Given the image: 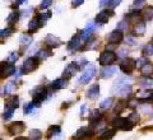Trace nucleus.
Wrapping results in <instances>:
<instances>
[{"label": "nucleus", "mask_w": 153, "mask_h": 140, "mask_svg": "<svg viewBox=\"0 0 153 140\" xmlns=\"http://www.w3.org/2000/svg\"><path fill=\"white\" fill-rule=\"evenodd\" d=\"M112 125L115 129L117 130H123V131H129L134 127V124L130 121L129 119L125 117H116L112 120Z\"/></svg>", "instance_id": "obj_1"}, {"label": "nucleus", "mask_w": 153, "mask_h": 140, "mask_svg": "<svg viewBox=\"0 0 153 140\" xmlns=\"http://www.w3.org/2000/svg\"><path fill=\"white\" fill-rule=\"evenodd\" d=\"M116 60H117V54H115L114 51H110V50L103 51L102 54L100 55V57H98V62L101 65H103V66L111 65Z\"/></svg>", "instance_id": "obj_2"}, {"label": "nucleus", "mask_w": 153, "mask_h": 140, "mask_svg": "<svg viewBox=\"0 0 153 140\" xmlns=\"http://www.w3.org/2000/svg\"><path fill=\"white\" fill-rule=\"evenodd\" d=\"M47 96V89L45 85H40L36 89L32 90V97H33V103L35 104H40L41 102H44L46 99Z\"/></svg>", "instance_id": "obj_3"}, {"label": "nucleus", "mask_w": 153, "mask_h": 140, "mask_svg": "<svg viewBox=\"0 0 153 140\" xmlns=\"http://www.w3.org/2000/svg\"><path fill=\"white\" fill-rule=\"evenodd\" d=\"M38 60L37 57L35 56V57H28V59L25 61V64H23V66H22V73L23 74H30V73H32L33 70H36V67H37V65H38Z\"/></svg>", "instance_id": "obj_4"}, {"label": "nucleus", "mask_w": 153, "mask_h": 140, "mask_svg": "<svg viewBox=\"0 0 153 140\" xmlns=\"http://www.w3.org/2000/svg\"><path fill=\"white\" fill-rule=\"evenodd\" d=\"M96 74V67L94 65H88L87 67H85V70H84V73L82 74V76L79 78V84H87L91 81V79Z\"/></svg>", "instance_id": "obj_5"}, {"label": "nucleus", "mask_w": 153, "mask_h": 140, "mask_svg": "<svg viewBox=\"0 0 153 140\" xmlns=\"http://www.w3.org/2000/svg\"><path fill=\"white\" fill-rule=\"evenodd\" d=\"M124 40V32L121 30H115L107 36V43L110 45H119Z\"/></svg>", "instance_id": "obj_6"}, {"label": "nucleus", "mask_w": 153, "mask_h": 140, "mask_svg": "<svg viewBox=\"0 0 153 140\" xmlns=\"http://www.w3.org/2000/svg\"><path fill=\"white\" fill-rule=\"evenodd\" d=\"M137 67V61L131 59H124L120 62V70L124 74H131V71Z\"/></svg>", "instance_id": "obj_7"}, {"label": "nucleus", "mask_w": 153, "mask_h": 140, "mask_svg": "<svg viewBox=\"0 0 153 140\" xmlns=\"http://www.w3.org/2000/svg\"><path fill=\"white\" fill-rule=\"evenodd\" d=\"M25 129H26L25 122L17 121V122H13L8 126V133L10 135H18V134H22L25 131Z\"/></svg>", "instance_id": "obj_8"}, {"label": "nucleus", "mask_w": 153, "mask_h": 140, "mask_svg": "<svg viewBox=\"0 0 153 140\" xmlns=\"http://www.w3.org/2000/svg\"><path fill=\"white\" fill-rule=\"evenodd\" d=\"M79 69H80V65L79 64H76V62H71V64H69L68 66L65 67V70H64V78H66V79L71 78V76H73Z\"/></svg>", "instance_id": "obj_9"}, {"label": "nucleus", "mask_w": 153, "mask_h": 140, "mask_svg": "<svg viewBox=\"0 0 153 140\" xmlns=\"http://www.w3.org/2000/svg\"><path fill=\"white\" fill-rule=\"evenodd\" d=\"M94 28H96V23H93V22L88 23L87 27H85L84 30H83V32L80 33V37H82V41L83 42L89 40L91 36H92V33H93V31H94Z\"/></svg>", "instance_id": "obj_10"}, {"label": "nucleus", "mask_w": 153, "mask_h": 140, "mask_svg": "<svg viewBox=\"0 0 153 140\" xmlns=\"http://www.w3.org/2000/svg\"><path fill=\"white\" fill-rule=\"evenodd\" d=\"M45 45L49 47V49L52 50V49H55V47H59L61 45V42H60V40L56 36H54V35H47L46 38H45Z\"/></svg>", "instance_id": "obj_11"}, {"label": "nucleus", "mask_w": 153, "mask_h": 140, "mask_svg": "<svg viewBox=\"0 0 153 140\" xmlns=\"http://www.w3.org/2000/svg\"><path fill=\"white\" fill-rule=\"evenodd\" d=\"M13 73H16V66L10 62H1V76L7 78V76L12 75Z\"/></svg>", "instance_id": "obj_12"}, {"label": "nucleus", "mask_w": 153, "mask_h": 140, "mask_svg": "<svg viewBox=\"0 0 153 140\" xmlns=\"http://www.w3.org/2000/svg\"><path fill=\"white\" fill-rule=\"evenodd\" d=\"M82 43H83V41H82V37H80V35H75L69 41V43H68V50H70V51L78 50V49H80Z\"/></svg>", "instance_id": "obj_13"}, {"label": "nucleus", "mask_w": 153, "mask_h": 140, "mask_svg": "<svg viewBox=\"0 0 153 140\" xmlns=\"http://www.w3.org/2000/svg\"><path fill=\"white\" fill-rule=\"evenodd\" d=\"M112 10H102L100 12L97 16H96V23H98V24H105V23H107L108 21V17L112 16Z\"/></svg>", "instance_id": "obj_14"}, {"label": "nucleus", "mask_w": 153, "mask_h": 140, "mask_svg": "<svg viewBox=\"0 0 153 140\" xmlns=\"http://www.w3.org/2000/svg\"><path fill=\"white\" fill-rule=\"evenodd\" d=\"M89 135H91V129L89 127H80L78 131L71 136V140H82L84 138L89 136Z\"/></svg>", "instance_id": "obj_15"}, {"label": "nucleus", "mask_w": 153, "mask_h": 140, "mask_svg": "<svg viewBox=\"0 0 153 140\" xmlns=\"http://www.w3.org/2000/svg\"><path fill=\"white\" fill-rule=\"evenodd\" d=\"M144 32H146V22H143V21L137 22L133 28V35L134 36H143Z\"/></svg>", "instance_id": "obj_16"}, {"label": "nucleus", "mask_w": 153, "mask_h": 140, "mask_svg": "<svg viewBox=\"0 0 153 140\" xmlns=\"http://www.w3.org/2000/svg\"><path fill=\"white\" fill-rule=\"evenodd\" d=\"M115 71H116V67L115 66H110V65H106L101 70V78L102 79H108L111 78V76L115 74Z\"/></svg>", "instance_id": "obj_17"}, {"label": "nucleus", "mask_w": 153, "mask_h": 140, "mask_svg": "<svg viewBox=\"0 0 153 140\" xmlns=\"http://www.w3.org/2000/svg\"><path fill=\"white\" fill-rule=\"evenodd\" d=\"M115 136V129H107L100 133L97 140H111Z\"/></svg>", "instance_id": "obj_18"}, {"label": "nucleus", "mask_w": 153, "mask_h": 140, "mask_svg": "<svg viewBox=\"0 0 153 140\" xmlns=\"http://www.w3.org/2000/svg\"><path fill=\"white\" fill-rule=\"evenodd\" d=\"M152 97H153V90H151V89L142 90V92H138L137 93V98L142 101V102H147L148 99H152Z\"/></svg>", "instance_id": "obj_19"}, {"label": "nucleus", "mask_w": 153, "mask_h": 140, "mask_svg": "<svg viewBox=\"0 0 153 140\" xmlns=\"http://www.w3.org/2000/svg\"><path fill=\"white\" fill-rule=\"evenodd\" d=\"M31 42H32V36H31V33H28V35H22L21 38H19V45H21V49L22 50H25L27 49L28 46L31 45Z\"/></svg>", "instance_id": "obj_20"}, {"label": "nucleus", "mask_w": 153, "mask_h": 140, "mask_svg": "<svg viewBox=\"0 0 153 140\" xmlns=\"http://www.w3.org/2000/svg\"><path fill=\"white\" fill-rule=\"evenodd\" d=\"M51 87L54 89H64L68 87V79H64V78H60V79H56L51 83Z\"/></svg>", "instance_id": "obj_21"}, {"label": "nucleus", "mask_w": 153, "mask_h": 140, "mask_svg": "<svg viewBox=\"0 0 153 140\" xmlns=\"http://www.w3.org/2000/svg\"><path fill=\"white\" fill-rule=\"evenodd\" d=\"M100 96V87L96 84V85H92L91 88L87 90V98L89 99H96Z\"/></svg>", "instance_id": "obj_22"}, {"label": "nucleus", "mask_w": 153, "mask_h": 140, "mask_svg": "<svg viewBox=\"0 0 153 140\" xmlns=\"http://www.w3.org/2000/svg\"><path fill=\"white\" fill-rule=\"evenodd\" d=\"M40 27H42L41 23H40V21H38L37 18L32 19V21L28 23V33H35Z\"/></svg>", "instance_id": "obj_23"}, {"label": "nucleus", "mask_w": 153, "mask_h": 140, "mask_svg": "<svg viewBox=\"0 0 153 140\" xmlns=\"http://www.w3.org/2000/svg\"><path fill=\"white\" fill-rule=\"evenodd\" d=\"M140 71H142V75L144 76V78H148V76H151L153 74V65L149 64V62H147L146 65H143L140 67Z\"/></svg>", "instance_id": "obj_24"}, {"label": "nucleus", "mask_w": 153, "mask_h": 140, "mask_svg": "<svg viewBox=\"0 0 153 140\" xmlns=\"http://www.w3.org/2000/svg\"><path fill=\"white\" fill-rule=\"evenodd\" d=\"M101 117H102V113L100 112L98 110H94V111H92V113L89 115V122L92 125H96L98 120H101Z\"/></svg>", "instance_id": "obj_25"}, {"label": "nucleus", "mask_w": 153, "mask_h": 140, "mask_svg": "<svg viewBox=\"0 0 153 140\" xmlns=\"http://www.w3.org/2000/svg\"><path fill=\"white\" fill-rule=\"evenodd\" d=\"M52 55V52H51V49H49V50H40L36 54V57L40 61H44V60H46L49 56H51Z\"/></svg>", "instance_id": "obj_26"}, {"label": "nucleus", "mask_w": 153, "mask_h": 140, "mask_svg": "<svg viewBox=\"0 0 153 140\" xmlns=\"http://www.w3.org/2000/svg\"><path fill=\"white\" fill-rule=\"evenodd\" d=\"M18 106H19V99L17 96H12V97L7 101V107H9V108L16 110V108H18Z\"/></svg>", "instance_id": "obj_27"}, {"label": "nucleus", "mask_w": 153, "mask_h": 140, "mask_svg": "<svg viewBox=\"0 0 153 140\" xmlns=\"http://www.w3.org/2000/svg\"><path fill=\"white\" fill-rule=\"evenodd\" d=\"M142 16H143V19L147 22H149L153 19V7H148L146 8L142 12Z\"/></svg>", "instance_id": "obj_28"}, {"label": "nucleus", "mask_w": 153, "mask_h": 140, "mask_svg": "<svg viewBox=\"0 0 153 140\" xmlns=\"http://www.w3.org/2000/svg\"><path fill=\"white\" fill-rule=\"evenodd\" d=\"M18 19H19V13L18 12H12L7 18V22H8L9 26H13L18 22Z\"/></svg>", "instance_id": "obj_29"}, {"label": "nucleus", "mask_w": 153, "mask_h": 140, "mask_svg": "<svg viewBox=\"0 0 153 140\" xmlns=\"http://www.w3.org/2000/svg\"><path fill=\"white\" fill-rule=\"evenodd\" d=\"M60 133V126L59 125H52V126L49 127V130H47V138H52L54 135L56 134H59Z\"/></svg>", "instance_id": "obj_30"}, {"label": "nucleus", "mask_w": 153, "mask_h": 140, "mask_svg": "<svg viewBox=\"0 0 153 140\" xmlns=\"http://www.w3.org/2000/svg\"><path fill=\"white\" fill-rule=\"evenodd\" d=\"M42 139V133L40 130L33 129L30 131V140H41Z\"/></svg>", "instance_id": "obj_31"}, {"label": "nucleus", "mask_w": 153, "mask_h": 140, "mask_svg": "<svg viewBox=\"0 0 153 140\" xmlns=\"http://www.w3.org/2000/svg\"><path fill=\"white\" fill-rule=\"evenodd\" d=\"M51 17V13L49 12V13H44V14H37V19L40 21V23H41V26H45L46 24V22H47V19H49Z\"/></svg>", "instance_id": "obj_32"}, {"label": "nucleus", "mask_w": 153, "mask_h": 140, "mask_svg": "<svg viewBox=\"0 0 153 140\" xmlns=\"http://www.w3.org/2000/svg\"><path fill=\"white\" fill-rule=\"evenodd\" d=\"M126 106H128V103L126 102H124V101H120V102H119L116 106H115V108H114V112L115 113H120L121 112V111L124 110V108H125L126 107Z\"/></svg>", "instance_id": "obj_33"}, {"label": "nucleus", "mask_w": 153, "mask_h": 140, "mask_svg": "<svg viewBox=\"0 0 153 140\" xmlns=\"http://www.w3.org/2000/svg\"><path fill=\"white\" fill-rule=\"evenodd\" d=\"M143 54L146 56H152L153 55V42L148 43V45L144 46V49H143Z\"/></svg>", "instance_id": "obj_34"}, {"label": "nucleus", "mask_w": 153, "mask_h": 140, "mask_svg": "<svg viewBox=\"0 0 153 140\" xmlns=\"http://www.w3.org/2000/svg\"><path fill=\"white\" fill-rule=\"evenodd\" d=\"M112 102H114V99H112V98L103 99L102 102H101V104H100V107H101L102 110H107V108H110V107L112 106Z\"/></svg>", "instance_id": "obj_35"}, {"label": "nucleus", "mask_w": 153, "mask_h": 140, "mask_svg": "<svg viewBox=\"0 0 153 140\" xmlns=\"http://www.w3.org/2000/svg\"><path fill=\"white\" fill-rule=\"evenodd\" d=\"M13 112H14V110H13V108L7 107V108H5V111H4V115H3L4 120H5V121H8V120H10V119H12V116H13Z\"/></svg>", "instance_id": "obj_36"}, {"label": "nucleus", "mask_w": 153, "mask_h": 140, "mask_svg": "<svg viewBox=\"0 0 153 140\" xmlns=\"http://www.w3.org/2000/svg\"><path fill=\"white\" fill-rule=\"evenodd\" d=\"M18 57H19L18 52L13 51V52H10V54H9V56H8V62H10V64H14V62L18 60Z\"/></svg>", "instance_id": "obj_37"}, {"label": "nucleus", "mask_w": 153, "mask_h": 140, "mask_svg": "<svg viewBox=\"0 0 153 140\" xmlns=\"http://www.w3.org/2000/svg\"><path fill=\"white\" fill-rule=\"evenodd\" d=\"M14 88H16V84H14V83H8L5 85V88H4V94H5V96L10 94L14 90Z\"/></svg>", "instance_id": "obj_38"}, {"label": "nucleus", "mask_w": 153, "mask_h": 140, "mask_svg": "<svg viewBox=\"0 0 153 140\" xmlns=\"http://www.w3.org/2000/svg\"><path fill=\"white\" fill-rule=\"evenodd\" d=\"M35 110H36V104L33 103V102H31V103H28L26 107H25V113H26V115H30V113H32Z\"/></svg>", "instance_id": "obj_39"}, {"label": "nucleus", "mask_w": 153, "mask_h": 140, "mask_svg": "<svg viewBox=\"0 0 153 140\" xmlns=\"http://www.w3.org/2000/svg\"><path fill=\"white\" fill-rule=\"evenodd\" d=\"M13 32V27L9 26L8 28H5V30H1V33H0V36H1V40H4V37H8L9 35H12Z\"/></svg>", "instance_id": "obj_40"}, {"label": "nucleus", "mask_w": 153, "mask_h": 140, "mask_svg": "<svg viewBox=\"0 0 153 140\" xmlns=\"http://www.w3.org/2000/svg\"><path fill=\"white\" fill-rule=\"evenodd\" d=\"M130 121L135 125V124H138V121H139V115H138L137 112H131L130 115H129V117H128Z\"/></svg>", "instance_id": "obj_41"}, {"label": "nucleus", "mask_w": 153, "mask_h": 140, "mask_svg": "<svg viewBox=\"0 0 153 140\" xmlns=\"http://www.w3.org/2000/svg\"><path fill=\"white\" fill-rule=\"evenodd\" d=\"M138 103H139V99H138V98L130 99V101H128V107L131 108V110H134L135 107H138Z\"/></svg>", "instance_id": "obj_42"}, {"label": "nucleus", "mask_w": 153, "mask_h": 140, "mask_svg": "<svg viewBox=\"0 0 153 140\" xmlns=\"http://www.w3.org/2000/svg\"><path fill=\"white\" fill-rule=\"evenodd\" d=\"M96 45H97V41H96L93 37H91L89 40L87 41V45H85V47H87V50H89V49H93Z\"/></svg>", "instance_id": "obj_43"}, {"label": "nucleus", "mask_w": 153, "mask_h": 140, "mask_svg": "<svg viewBox=\"0 0 153 140\" xmlns=\"http://www.w3.org/2000/svg\"><path fill=\"white\" fill-rule=\"evenodd\" d=\"M117 30H121L123 32H126L128 31V22L126 21H121L117 24Z\"/></svg>", "instance_id": "obj_44"}, {"label": "nucleus", "mask_w": 153, "mask_h": 140, "mask_svg": "<svg viewBox=\"0 0 153 140\" xmlns=\"http://www.w3.org/2000/svg\"><path fill=\"white\" fill-rule=\"evenodd\" d=\"M52 4V0H42V3L40 4V9H47Z\"/></svg>", "instance_id": "obj_45"}, {"label": "nucleus", "mask_w": 153, "mask_h": 140, "mask_svg": "<svg viewBox=\"0 0 153 140\" xmlns=\"http://www.w3.org/2000/svg\"><path fill=\"white\" fill-rule=\"evenodd\" d=\"M147 62H148V60L146 59V57H140V59L137 60V66H138V67H142L143 65H146Z\"/></svg>", "instance_id": "obj_46"}, {"label": "nucleus", "mask_w": 153, "mask_h": 140, "mask_svg": "<svg viewBox=\"0 0 153 140\" xmlns=\"http://www.w3.org/2000/svg\"><path fill=\"white\" fill-rule=\"evenodd\" d=\"M143 5H144V0H135V1H134V8H137L138 10H139Z\"/></svg>", "instance_id": "obj_47"}, {"label": "nucleus", "mask_w": 153, "mask_h": 140, "mask_svg": "<svg viewBox=\"0 0 153 140\" xmlns=\"http://www.w3.org/2000/svg\"><path fill=\"white\" fill-rule=\"evenodd\" d=\"M84 3V0H71V7L73 8H78Z\"/></svg>", "instance_id": "obj_48"}, {"label": "nucleus", "mask_w": 153, "mask_h": 140, "mask_svg": "<svg viewBox=\"0 0 153 140\" xmlns=\"http://www.w3.org/2000/svg\"><path fill=\"white\" fill-rule=\"evenodd\" d=\"M121 0H111V3H110V5L108 7H111V8H115V7H117L119 4H120Z\"/></svg>", "instance_id": "obj_49"}, {"label": "nucleus", "mask_w": 153, "mask_h": 140, "mask_svg": "<svg viewBox=\"0 0 153 140\" xmlns=\"http://www.w3.org/2000/svg\"><path fill=\"white\" fill-rule=\"evenodd\" d=\"M126 56H128V54H126L125 50H120V51H119L117 57H121V59H124V57H126Z\"/></svg>", "instance_id": "obj_50"}, {"label": "nucleus", "mask_w": 153, "mask_h": 140, "mask_svg": "<svg viewBox=\"0 0 153 140\" xmlns=\"http://www.w3.org/2000/svg\"><path fill=\"white\" fill-rule=\"evenodd\" d=\"M31 12H32V8H28L27 10H23L22 17H23V18H25V17H28V16H30V13H31Z\"/></svg>", "instance_id": "obj_51"}, {"label": "nucleus", "mask_w": 153, "mask_h": 140, "mask_svg": "<svg viewBox=\"0 0 153 140\" xmlns=\"http://www.w3.org/2000/svg\"><path fill=\"white\" fill-rule=\"evenodd\" d=\"M25 1H27V0H16V4L13 5V8H17L18 5H21V4H23Z\"/></svg>", "instance_id": "obj_52"}, {"label": "nucleus", "mask_w": 153, "mask_h": 140, "mask_svg": "<svg viewBox=\"0 0 153 140\" xmlns=\"http://www.w3.org/2000/svg\"><path fill=\"white\" fill-rule=\"evenodd\" d=\"M126 43H129V45H134V40H133V38H128Z\"/></svg>", "instance_id": "obj_53"}, {"label": "nucleus", "mask_w": 153, "mask_h": 140, "mask_svg": "<svg viewBox=\"0 0 153 140\" xmlns=\"http://www.w3.org/2000/svg\"><path fill=\"white\" fill-rule=\"evenodd\" d=\"M14 140H30V139H27V138H25V136H18V138H16Z\"/></svg>", "instance_id": "obj_54"}, {"label": "nucleus", "mask_w": 153, "mask_h": 140, "mask_svg": "<svg viewBox=\"0 0 153 140\" xmlns=\"http://www.w3.org/2000/svg\"><path fill=\"white\" fill-rule=\"evenodd\" d=\"M80 111H82V115H84V112H85V106H84V104L82 106V108H80Z\"/></svg>", "instance_id": "obj_55"}, {"label": "nucleus", "mask_w": 153, "mask_h": 140, "mask_svg": "<svg viewBox=\"0 0 153 140\" xmlns=\"http://www.w3.org/2000/svg\"><path fill=\"white\" fill-rule=\"evenodd\" d=\"M152 40H153V37H152Z\"/></svg>", "instance_id": "obj_56"}, {"label": "nucleus", "mask_w": 153, "mask_h": 140, "mask_svg": "<svg viewBox=\"0 0 153 140\" xmlns=\"http://www.w3.org/2000/svg\"><path fill=\"white\" fill-rule=\"evenodd\" d=\"M152 99H153V97H152Z\"/></svg>", "instance_id": "obj_57"}]
</instances>
